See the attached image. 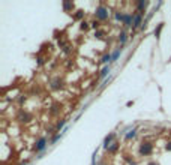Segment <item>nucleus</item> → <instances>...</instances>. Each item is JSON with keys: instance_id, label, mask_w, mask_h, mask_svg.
Returning a JSON list of instances; mask_svg holds the SVG:
<instances>
[{"instance_id": "f257e3e1", "label": "nucleus", "mask_w": 171, "mask_h": 165, "mask_svg": "<svg viewBox=\"0 0 171 165\" xmlns=\"http://www.w3.org/2000/svg\"><path fill=\"white\" fill-rule=\"evenodd\" d=\"M108 9L107 8H104L102 5L99 6V8H96V11H95V17L99 20V21H105L107 18H108Z\"/></svg>"}, {"instance_id": "f03ea898", "label": "nucleus", "mask_w": 171, "mask_h": 165, "mask_svg": "<svg viewBox=\"0 0 171 165\" xmlns=\"http://www.w3.org/2000/svg\"><path fill=\"white\" fill-rule=\"evenodd\" d=\"M138 152H140L141 156H149V155L153 152V144H152V143H141Z\"/></svg>"}, {"instance_id": "7ed1b4c3", "label": "nucleus", "mask_w": 171, "mask_h": 165, "mask_svg": "<svg viewBox=\"0 0 171 165\" xmlns=\"http://www.w3.org/2000/svg\"><path fill=\"white\" fill-rule=\"evenodd\" d=\"M17 119H18V120H20L21 123H29V122L32 120V116H30V114H29L27 111H23V110H21V111L18 113Z\"/></svg>"}, {"instance_id": "20e7f679", "label": "nucleus", "mask_w": 171, "mask_h": 165, "mask_svg": "<svg viewBox=\"0 0 171 165\" xmlns=\"http://www.w3.org/2000/svg\"><path fill=\"white\" fill-rule=\"evenodd\" d=\"M45 147H47V138H45V137H41V138L36 141V144H35V150H36V152H42Z\"/></svg>"}, {"instance_id": "39448f33", "label": "nucleus", "mask_w": 171, "mask_h": 165, "mask_svg": "<svg viewBox=\"0 0 171 165\" xmlns=\"http://www.w3.org/2000/svg\"><path fill=\"white\" fill-rule=\"evenodd\" d=\"M143 24V14H137V15H134V23H132V29L135 30V29H138L140 26Z\"/></svg>"}, {"instance_id": "423d86ee", "label": "nucleus", "mask_w": 171, "mask_h": 165, "mask_svg": "<svg viewBox=\"0 0 171 165\" xmlns=\"http://www.w3.org/2000/svg\"><path fill=\"white\" fill-rule=\"evenodd\" d=\"M134 23V14H125V18H123V24L126 27H131Z\"/></svg>"}, {"instance_id": "0eeeda50", "label": "nucleus", "mask_w": 171, "mask_h": 165, "mask_svg": "<svg viewBox=\"0 0 171 165\" xmlns=\"http://www.w3.org/2000/svg\"><path fill=\"white\" fill-rule=\"evenodd\" d=\"M149 6V2H138L137 3V8H138V14H144V11H146V8Z\"/></svg>"}, {"instance_id": "6e6552de", "label": "nucleus", "mask_w": 171, "mask_h": 165, "mask_svg": "<svg viewBox=\"0 0 171 165\" xmlns=\"http://www.w3.org/2000/svg\"><path fill=\"white\" fill-rule=\"evenodd\" d=\"M114 137H116V134H114V132H111V134H110V135H108V137L105 138V141H104V147H105V149H108V147H110V146L113 144L111 141L114 140Z\"/></svg>"}, {"instance_id": "1a4fd4ad", "label": "nucleus", "mask_w": 171, "mask_h": 165, "mask_svg": "<svg viewBox=\"0 0 171 165\" xmlns=\"http://www.w3.org/2000/svg\"><path fill=\"white\" fill-rule=\"evenodd\" d=\"M62 86H63V81H62L60 78H56L54 81H51V89H54V90L62 89Z\"/></svg>"}, {"instance_id": "9d476101", "label": "nucleus", "mask_w": 171, "mask_h": 165, "mask_svg": "<svg viewBox=\"0 0 171 165\" xmlns=\"http://www.w3.org/2000/svg\"><path fill=\"white\" fill-rule=\"evenodd\" d=\"M119 147H120V144H119L117 141H114V143H113V144H111V146L107 149V150H108V153H116Z\"/></svg>"}, {"instance_id": "9b49d317", "label": "nucleus", "mask_w": 171, "mask_h": 165, "mask_svg": "<svg viewBox=\"0 0 171 165\" xmlns=\"http://www.w3.org/2000/svg\"><path fill=\"white\" fill-rule=\"evenodd\" d=\"M63 9H65L66 12H71V11L74 9V3H72V2H63Z\"/></svg>"}, {"instance_id": "f8f14e48", "label": "nucleus", "mask_w": 171, "mask_h": 165, "mask_svg": "<svg viewBox=\"0 0 171 165\" xmlns=\"http://www.w3.org/2000/svg\"><path fill=\"white\" fill-rule=\"evenodd\" d=\"M128 39V35H126V32H120V35H119V42L120 44H125Z\"/></svg>"}, {"instance_id": "ddd939ff", "label": "nucleus", "mask_w": 171, "mask_h": 165, "mask_svg": "<svg viewBox=\"0 0 171 165\" xmlns=\"http://www.w3.org/2000/svg\"><path fill=\"white\" fill-rule=\"evenodd\" d=\"M101 62H102V63H110V62H113V56H111V54H105Z\"/></svg>"}, {"instance_id": "4468645a", "label": "nucleus", "mask_w": 171, "mask_h": 165, "mask_svg": "<svg viewBox=\"0 0 171 165\" xmlns=\"http://www.w3.org/2000/svg\"><path fill=\"white\" fill-rule=\"evenodd\" d=\"M135 135H137V129H131L128 134L125 135V138H126V140H131V138H134Z\"/></svg>"}, {"instance_id": "2eb2a0df", "label": "nucleus", "mask_w": 171, "mask_h": 165, "mask_svg": "<svg viewBox=\"0 0 171 165\" xmlns=\"http://www.w3.org/2000/svg\"><path fill=\"white\" fill-rule=\"evenodd\" d=\"M108 72H110V66H105V68L101 71L99 77H101V78H104V77H107V75H108Z\"/></svg>"}, {"instance_id": "dca6fc26", "label": "nucleus", "mask_w": 171, "mask_h": 165, "mask_svg": "<svg viewBox=\"0 0 171 165\" xmlns=\"http://www.w3.org/2000/svg\"><path fill=\"white\" fill-rule=\"evenodd\" d=\"M120 53H122V48H117V50H116V53L113 54V62H116V60L119 59V56H120Z\"/></svg>"}, {"instance_id": "f3484780", "label": "nucleus", "mask_w": 171, "mask_h": 165, "mask_svg": "<svg viewBox=\"0 0 171 165\" xmlns=\"http://www.w3.org/2000/svg\"><path fill=\"white\" fill-rule=\"evenodd\" d=\"M95 38H98V39H104V32L96 30V32H95Z\"/></svg>"}, {"instance_id": "a211bd4d", "label": "nucleus", "mask_w": 171, "mask_h": 165, "mask_svg": "<svg viewBox=\"0 0 171 165\" xmlns=\"http://www.w3.org/2000/svg\"><path fill=\"white\" fill-rule=\"evenodd\" d=\"M162 27H164V24H159V26H158V29L155 30V36H156V38H159V33H161Z\"/></svg>"}, {"instance_id": "6ab92c4d", "label": "nucleus", "mask_w": 171, "mask_h": 165, "mask_svg": "<svg viewBox=\"0 0 171 165\" xmlns=\"http://www.w3.org/2000/svg\"><path fill=\"white\" fill-rule=\"evenodd\" d=\"M90 27L98 30V29H99V21H92V23H90Z\"/></svg>"}, {"instance_id": "aec40b11", "label": "nucleus", "mask_w": 171, "mask_h": 165, "mask_svg": "<svg viewBox=\"0 0 171 165\" xmlns=\"http://www.w3.org/2000/svg\"><path fill=\"white\" fill-rule=\"evenodd\" d=\"M80 27H81V30H87L89 29V23L87 21H81V26Z\"/></svg>"}, {"instance_id": "412c9836", "label": "nucleus", "mask_w": 171, "mask_h": 165, "mask_svg": "<svg viewBox=\"0 0 171 165\" xmlns=\"http://www.w3.org/2000/svg\"><path fill=\"white\" fill-rule=\"evenodd\" d=\"M125 159H126V162H128V164H131V165H135V164H137L134 159H131V158H129V155H126V156H125Z\"/></svg>"}, {"instance_id": "4be33fe9", "label": "nucleus", "mask_w": 171, "mask_h": 165, "mask_svg": "<svg viewBox=\"0 0 171 165\" xmlns=\"http://www.w3.org/2000/svg\"><path fill=\"white\" fill-rule=\"evenodd\" d=\"M83 15H84V12H83V11H77L75 18H77V20H80V18H83Z\"/></svg>"}, {"instance_id": "5701e85b", "label": "nucleus", "mask_w": 171, "mask_h": 165, "mask_svg": "<svg viewBox=\"0 0 171 165\" xmlns=\"http://www.w3.org/2000/svg\"><path fill=\"white\" fill-rule=\"evenodd\" d=\"M63 125H65V120H62V122H59L57 126H56V131H60L62 128H63Z\"/></svg>"}, {"instance_id": "b1692460", "label": "nucleus", "mask_w": 171, "mask_h": 165, "mask_svg": "<svg viewBox=\"0 0 171 165\" xmlns=\"http://www.w3.org/2000/svg\"><path fill=\"white\" fill-rule=\"evenodd\" d=\"M165 149H167V150H170V152H171V141H170V143H167V146H165Z\"/></svg>"}, {"instance_id": "393cba45", "label": "nucleus", "mask_w": 171, "mask_h": 165, "mask_svg": "<svg viewBox=\"0 0 171 165\" xmlns=\"http://www.w3.org/2000/svg\"><path fill=\"white\" fill-rule=\"evenodd\" d=\"M44 63V59L42 57H38V65H42Z\"/></svg>"}, {"instance_id": "a878e982", "label": "nucleus", "mask_w": 171, "mask_h": 165, "mask_svg": "<svg viewBox=\"0 0 171 165\" xmlns=\"http://www.w3.org/2000/svg\"><path fill=\"white\" fill-rule=\"evenodd\" d=\"M149 165H159V164H158V162H150Z\"/></svg>"}]
</instances>
